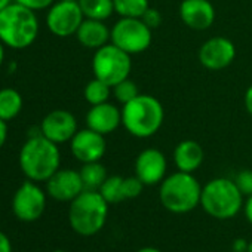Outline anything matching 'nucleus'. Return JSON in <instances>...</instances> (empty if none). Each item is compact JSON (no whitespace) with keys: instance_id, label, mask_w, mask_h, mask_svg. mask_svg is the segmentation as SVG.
<instances>
[{"instance_id":"0eeeda50","label":"nucleus","mask_w":252,"mask_h":252,"mask_svg":"<svg viewBox=\"0 0 252 252\" xmlns=\"http://www.w3.org/2000/svg\"><path fill=\"white\" fill-rule=\"evenodd\" d=\"M132 55L126 54L111 42L96 49L92 58L94 77L114 86L122 80L128 79L132 71Z\"/></svg>"},{"instance_id":"ddd939ff","label":"nucleus","mask_w":252,"mask_h":252,"mask_svg":"<svg viewBox=\"0 0 252 252\" xmlns=\"http://www.w3.org/2000/svg\"><path fill=\"white\" fill-rule=\"evenodd\" d=\"M70 150L71 155L82 163L99 162L107 152L105 137L89 128L80 129L71 138Z\"/></svg>"},{"instance_id":"423d86ee","label":"nucleus","mask_w":252,"mask_h":252,"mask_svg":"<svg viewBox=\"0 0 252 252\" xmlns=\"http://www.w3.org/2000/svg\"><path fill=\"white\" fill-rule=\"evenodd\" d=\"M243 197L233 180L220 177L203 186L200 206L212 218L230 220L243 209Z\"/></svg>"},{"instance_id":"f704fd0d","label":"nucleus","mask_w":252,"mask_h":252,"mask_svg":"<svg viewBox=\"0 0 252 252\" xmlns=\"http://www.w3.org/2000/svg\"><path fill=\"white\" fill-rule=\"evenodd\" d=\"M249 242L245 239H236L233 242V252H248Z\"/></svg>"},{"instance_id":"4be33fe9","label":"nucleus","mask_w":252,"mask_h":252,"mask_svg":"<svg viewBox=\"0 0 252 252\" xmlns=\"http://www.w3.org/2000/svg\"><path fill=\"white\" fill-rule=\"evenodd\" d=\"M79 172H80L85 190H96L98 191L101 189V186L104 184V181L108 178L107 169L101 162L83 163V166L80 168Z\"/></svg>"},{"instance_id":"5701e85b","label":"nucleus","mask_w":252,"mask_h":252,"mask_svg":"<svg viewBox=\"0 0 252 252\" xmlns=\"http://www.w3.org/2000/svg\"><path fill=\"white\" fill-rule=\"evenodd\" d=\"M114 14L120 18H143L150 8L149 0H113Z\"/></svg>"},{"instance_id":"aec40b11","label":"nucleus","mask_w":252,"mask_h":252,"mask_svg":"<svg viewBox=\"0 0 252 252\" xmlns=\"http://www.w3.org/2000/svg\"><path fill=\"white\" fill-rule=\"evenodd\" d=\"M23 110V96L14 88L0 89V119L9 122Z\"/></svg>"},{"instance_id":"6e6552de","label":"nucleus","mask_w":252,"mask_h":252,"mask_svg":"<svg viewBox=\"0 0 252 252\" xmlns=\"http://www.w3.org/2000/svg\"><path fill=\"white\" fill-rule=\"evenodd\" d=\"M153 30L141 18H120L111 27L110 42L129 55L147 51L153 42Z\"/></svg>"},{"instance_id":"f03ea898","label":"nucleus","mask_w":252,"mask_h":252,"mask_svg":"<svg viewBox=\"0 0 252 252\" xmlns=\"http://www.w3.org/2000/svg\"><path fill=\"white\" fill-rule=\"evenodd\" d=\"M165 110L162 102L149 94H140L122 107V125L135 138H150L163 125Z\"/></svg>"},{"instance_id":"e433bc0d","label":"nucleus","mask_w":252,"mask_h":252,"mask_svg":"<svg viewBox=\"0 0 252 252\" xmlns=\"http://www.w3.org/2000/svg\"><path fill=\"white\" fill-rule=\"evenodd\" d=\"M137 252H162V251L158 249V248H153V246H144V248L138 249Z\"/></svg>"},{"instance_id":"bb28decb","label":"nucleus","mask_w":252,"mask_h":252,"mask_svg":"<svg viewBox=\"0 0 252 252\" xmlns=\"http://www.w3.org/2000/svg\"><path fill=\"white\" fill-rule=\"evenodd\" d=\"M144 190V183L137 177H126L123 178V197L128 199H137Z\"/></svg>"},{"instance_id":"72a5a7b5","label":"nucleus","mask_w":252,"mask_h":252,"mask_svg":"<svg viewBox=\"0 0 252 252\" xmlns=\"http://www.w3.org/2000/svg\"><path fill=\"white\" fill-rule=\"evenodd\" d=\"M8 140V122L0 119V149L5 146Z\"/></svg>"},{"instance_id":"c756f323","label":"nucleus","mask_w":252,"mask_h":252,"mask_svg":"<svg viewBox=\"0 0 252 252\" xmlns=\"http://www.w3.org/2000/svg\"><path fill=\"white\" fill-rule=\"evenodd\" d=\"M152 30L153 29H158L160 24H162V15H160V12L158 11V9H153V8H149L147 11H146V14L143 15V18H141Z\"/></svg>"},{"instance_id":"9d476101","label":"nucleus","mask_w":252,"mask_h":252,"mask_svg":"<svg viewBox=\"0 0 252 252\" xmlns=\"http://www.w3.org/2000/svg\"><path fill=\"white\" fill-rule=\"evenodd\" d=\"M85 15L77 2L58 0L46 14V27L57 37H70L76 34Z\"/></svg>"},{"instance_id":"4c0bfd02","label":"nucleus","mask_w":252,"mask_h":252,"mask_svg":"<svg viewBox=\"0 0 252 252\" xmlns=\"http://www.w3.org/2000/svg\"><path fill=\"white\" fill-rule=\"evenodd\" d=\"M11 3H14V0H0V12H2L5 8H8Z\"/></svg>"},{"instance_id":"393cba45","label":"nucleus","mask_w":252,"mask_h":252,"mask_svg":"<svg viewBox=\"0 0 252 252\" xmlns=\"http://www.w3.org/2000/svg\"><path fill=\"white\" fill-rule=\"evenodd\" d=\"M101 196L107 200L108 205L123 202V177L119 175H108V178L104 181L101 189L98 190Z\"/></svg>"},{"instance_id":"cd10ccee","label":"nucleus","mask_w":252,"mask_h":252,"mask_svg":"<svg viewBox=\"0 0 252 252\" xmlns=\"http://www.w3.org/2000/svg\"><path fill=\"white\" fill-rule=\"evenodd\" d=\"M233 181L236 183L237 189L240 190V193L248 197L252 194V169H242L236 174V177L233 178Z\"/></svg>"},{"instance_id":"9b49d317","label":"nucleus","mask_w":252,"mask_h":252,"mask_svg":"<svg viewBox=\"0 0 252 252\" xmlns=\"http://www.w3.org/2000/svg\"><path fill=\"white\" fill-rule=\"evenodd\" d=\"M42 135L51 140L55 144L70 143L76 135L77 129V119L73 113L67 110H54L48 113L40 123Z\"/></svg>"},{"instance_id":"39448f33","label":"nucleus","mask_w":252,"mask_h":252,"mask_svg":"<svg viewBox=\"0 0 252 252\" xmlns=\"http://www.w3.org/2000/svg\"><path fill=\"white\" fill-rule=\"evenodd\" d=\"M202 186L193 174L177 171L160 183L159 199L162 206L172 214H187L200 205Z\"/></svg>"},{"instance_id":"2f4dec72","label":"nucleus","mask_w":252,"mask_h":252,"mask_svg":"<svg viewBox=\"0 0 252 252\" xmlns=\"http://www.w3.org/2000/svg\"><path fill=\"white\" fill-rule=\"evenodd\" d=\"M0 252H12L11 240L3 231H0Z\"/></svg>"},{"instance_id":"f3484780","label":"nucleus","mask_w":252,"mask_h":252,"mask_svg":"<svg viewBox=\"0 0 252 252\" xmlns=\"http://www.w3.org/2000/svg\"><path fill=\"white\" fill-rule=\"evenodd\" d=\"M120 125L122 110L108 101L98 105H91L89 111L86 113V126L104 137L113 134Z\"/></svg>"},{"instance_id":"7ed1b4c3","label":"nucleus","mask_w":252,"mask_h":252,"mask_svg":"<svg viewBox=\"0 0 252 252\" xmlns=\"http://www.w3.org/2000/svg\"><path fill=\"white\" fill-rule=\"evenodd\" d=\"M39 18L34 11L11 3L0 12V40L11 49H26L39 36Z\"/></svg>"},{"instance_id":"7c9ffc66","label":"nucleus","mask_w":252,"mask_h":252,"mask_svg":"<svg viewBox=\"0 0 252 252\" xmlns=\"http://www.w3.org/2000/svg\"><path fill=\"white\" fill-rule=\"evenodd\" d=\"M243 214L246 221L252 225V194L246 197V200L243 202Z\"/></svg>"},{"instance_id":"2eb2a0df","label":"nucleus","mask_w":252,"mask_h":252,"mask_svg":"<svg viewBox=\"0 0 252 252\" xmlns=\"http://www.w3.org/2000/svg\"><path fill=\"white\" fill-rule=\"evenodd\" d=\"M85 190L79 171L58 169L46 181V193L58 202H71Z\"/></svg>"},{"instance_id":"dca6fc26","label":"nucleus","mask_w":252,"mask_h":252,"mask_svg":"<svg viewBox=\"0 0 252 252\" xmlns=\"http://www.w3.org/2000/svg\"><path fill=\"white\" fill-rule=\"evenodd\" d=\"M215 17V8L209 0H183L180 5V18L191 30L211 29Z\"/></svg>"},{"instance_id":"1a4fd4ad","label":"nucleus","mask_w":252,"mask_h":252,"mask_svg":"<svg viewBox=\"0 0 252 252\" xmlns=\"http://www.w3.org/2000/svg\"><path fill=\"white\" fill-rule=\"evenodd\" d=\"M46 208V193L37 186V183L27 180L23 183L14 194L12 211L14 215L24 222L37 221Z\"/></svg>"},{"instance_id":"412c9836","label":"nucleus","mask_w":252,"mask_h":252,"mask_svg":"<svg viewBox=\"0 0 252 252\" xmlns=\"http://www.w3.org/2000/svg\"><path fill=\"white\" fill-rule=\"evenodd\" d=\"M77 3L85 18H89V20L105 21L114 14L113 0H77Z\"/></svg>"},{"instance_id":"79ce46f5","label":"nucleus","mask_w":252,"mask_h":252,"mask_svg":"<svg viewBox=\"0 0 252 252\" xmlns=\"http://www.w3.org/2000/svg\"><path fill=\"white\" fill-rule=\"evenodd\" d=\"M251 159H252V156H251Z\"/></svg>"},{"instance_id":"473e14b6","label":"nucleus","mask_w":252,"mask_h":252,"mask_svg":"<svg viewBox=\"0 0 252 252\" xmlns=\"http://www.w3.org/2000/svg\"><path fill=\"white\" fill-rule=\"evenodd\" d=\"M243 104H245V108H246L248 114L252 117V85H251V86L246 89V92H245Z\"/></svg>"},{"instance_id":"f257e3e1","label":"nucleus","mask_w":252,"mask_h":252,"mask_svg":"<svg viewBox=\"0 0 252 252\" xmlns=\"http://www.w3.org/2000/svg\"><path fill=\"white\" fill-rule=\"evenodd\" d=\"M18 163L27 180L34 183H46L61 165L58 144L52 143L42 134L29 137L20 150Z\"/></svg>"},{"instance_id":"a211bd4d","label":"nucleus","mask_w":252,"mask_h":252,"mask_svg":"<svg viewBox=\"0 0 252 252\" xmlns=\"http://www.w3.org/2000/svg\"><path fill=\"white\" fill-rule=\"evenodd\" d=\"M74 36L82 46L96 51L110 43L111 29H108L104 21L85 18Z\"/></svg>"},{"instance_id":"58836bf2","label":"nucleus","mask_w":252,"mask_h":252,"mask_svg":"<svg viewBox=\"0 0 252 252\" xmlns=\"http://www.w3.org/2000/svg\"><path fill=\"white\" fill-rule=\"evenodd\" d=\"M248 252H252V239L249 240V246H248Z\"/></svg>"},{"instance_id":"a19ab883","label":"nucleus","mask_w":252,"mask_h":252,"mask_svg":"<svg viewBox=\"0 0 252 252\" xmlns=\"http://www.w3.org/2000/svg\"><path fill=\"white\" fill-rule=\"evenodd\" d=\"M65 2H77V0H65Z\"/></svg>"},{"instance_id":"f8f14e48","label":"nucleus","mask_w":252,"mask_h":252,"mask_svg":"<svg viewBox=\"0 0 252 252\" xmlns=\"http://www.w3.org/2000/svg\"><path fill=\"white\" fill-rule=\"evenodd\" d=\"M234 58L236 46L224 36H215L206 40L199 49V63L208 70H224L234 61Z\"/></svg>"},{"instance_id":"b1692460","label":"nucleus","mask_w":252,"mask_h":252,"mask_svg":"<svg viewBox=\"0 0 252 252\" xmlns=\"http://www.w3.org/2000/svg\"><path fill=\"white\" fill-rule=\"evenodd\" d=\"M111 86H108L105 82L94 77L92 80L88 82V85L85 86V91H83V95H85V99L88 104L91 105H98V104H102V102H107L108 98H110V94H111Z\"/></svg>"},{"instance_id":"c85d7f7f","label":"nucleus","mask_w":252,"mask_h":252,"mask_svg":"<svg viewBox=\"0 0 252 252\" xmlns=\"http://www.w3.org/2000/svg\"><path fill=\"white\" fill-rule=\"evenodd\" d=\"M14 2L37 12V11H43V9L51 8L55 3V0H14Z\"/></svg>"},{"instance_id":"a878e982","label":"nucleus","mask_w":252,"mask_h":252,"mask_svg":"<svg viewBox=\"0 0 252 252\" xmlns=\"http://www.w3.org/2000/svg\"><path fill=\"white\" fill-rule=\"evenodd\" d=\"M113 95H114L117 102L125 105V104L131 102L134 98H137L140 95V89H138L137 83L128 77V79H125L120 83L113 86Z\"/></svg>"},{"instance_id":"4468645a","label":"nucleus","mask_w":252,"mask_h":252,"mask_svg":"<svg viewBox=\"0 0 252 252\" xmlns=\"http://www.w3.org/2000/svg\"><path fill=\"white\" fill-rule=\"evenodd\" d=\"M168 172L166 156L158 149L143 150L135 160V175L144 183V186L160 184Z\"/></svg>"},{"instance_id":"c9c22d12","label":"nucleus","mask_w":252,"mask_h":252,"mask_svg":"<svg viewBox=\"0 0 252 252\" xmlns=\"http://www.w3.org/2000/svg\"><path fill=\"white\" fill-rule=\"evenodd\" d=\"M5 43L0 40V67H2V64H3V61H5Z\"/></svg>"},{"instance_id":"20e7f679","label":"nucleus","mask_w":252,"mask_h":252,"mask_svg":"<svg viewBox=\"0 0 252 252\" xmlns=\"http://www.w3.org/2000/svg\"><path fill=\"white\" fill-rule=\"evenodd\" d=\"M108 217V203L96 190H83L70 202L68 222L80 236L91 237L102 230Z\"/></svg>"},{"instance_id":"6ab92c4d","label":"nucleus","mask_w":252,"mask_h":252,"mask_svg":"<svg viewBox=\"0 0 252 252\" xmlns=\"http://www.w3.org/2000/svg\"><path fill=\"white\" fill-rule=\"evenodd\" d=\"M205 160L203 147L194 140H184L174 149V163L178 171L193 174Z\"/></svg>"},{"instance_id":"ea45409f","label":"nucleus","mask_w":252,"mask_h":252,"mask_svg":"<svg viewBox=\"0 0 252 252\" xmlns=\"http://www.w3.org/2000/svg\"><path fill=\"white\" fill-rule=\"evenodd\" d=\"M54 252H67V251H63V249H57V251H54Z\"/></svg>"}]
</instances>
